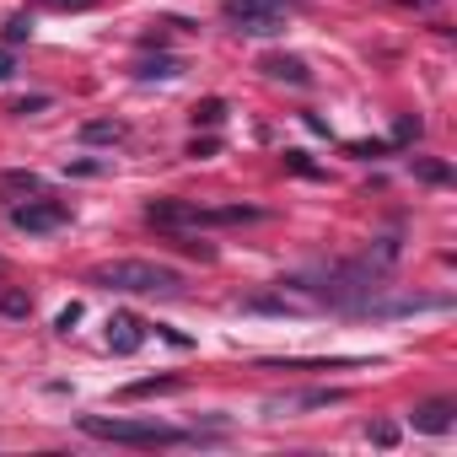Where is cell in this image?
Listing matches in <instances>:
<instances>
[{"mask_svg": "<svg viewBox=\"0 0 457 457\" xmlns=\"http://www.w3.org/2000/svg\"><path fill=\"white\" fill-rule=\"evenodd\" d=\"M145 220L162 232H204V226H243V220H264L259 204H194V199H151Z\"/></svg>", "mask_w": 457, "mask_h": 457, "instance_id": "cell-1", "label": "cell"}, {"mask_svg": "<svg viewBox=\"0 0 457 457\" xmlns=\"http://www.w3.org/2000/svg\"><path fill=\"white\" fill-rule=\"evenodd\" d=\"M87 280L103 291H124V296H178L183 291V275L156 259H113V264H97Z\"/></svg>", "mask_w": 457, "mask_h": 457, "instance_id": "cell-2", "label": "cell"}, {"mask_svg": "<svg viewBox=\"0 0 457 457\" xmlns=\"http://www.w3.org/2000/svg\"><path fill=\"white\" fill-rule=\"evenodd\" d=\"M81 430L97 441H119V446H178V441H199L178 425L162 420H108V414H81Z\"/></svg>", "mask_w": 457, "mask_h": 457, "instance_id": "cell-3", "label": "cell"}, {"mask_svg": "<svg viewBox=\"0 0 457 457\" xmlns=\"http://www.w3.org/2000/svg\"><path fill=\"white\" fill-rule=\"evenodd\" d=\"M291 6H296V0H226L220 22L237 28V33H248V38H275L286 28Z\"/></svg>", "mask_w": 457, "mask_h": 457, "instance_id": "cell-4", "label": "cell"}, {"mask_svg": "<svg viewBox=\"0 0 457 457\" xmlns=\"http://www.w3.org/2000/svg\"><path fill=\"white\" fill-rule=\"evenodd\" d=\"M12 226L17 232H60V226H71V204L65 199H28V204H12Z\"/></svg>", "mask_w": 457, "mask_h": 457, "instance_id": "cell-5", "label": "cell"}, {"mask_svg": "<svg viewBox=\"0 0 457 457\" xmlns=\"http://www.w3.org/2000/svg\"><path fill=\"white\" fill-rule=\"evenodd\" d=\"M140 345H145V323L135 312H113L108 318V350L113 355H135Z\"/></svg>", "mask_w": 457, "mask_h": 457, "instance_id": "cell-6", "label": "cell"}, {"mask_svg": "<svg viewBox=\"0 0 457 457\" xmlns=\"http://www.w3.org/2000/svg\"><path fill=\"white\" fill-rule=\"evenodd\" d=\"M264 76H275V81H291V87H307L312 81V71H307V60H296V54H264V65H259Z\"/></svg>", "mask_w": 457, "mask_h": 457, "instance_id": "cell-7", "label": "cell"}, {"mask_svg": "<svg viewBox=\"0 0 457 457\" xmlns=\"http://www.w3.org/2000/svg\"><path fill=\"white\" fill-rule=\"evenodd\" d=\"M452 398H430V403H420L409 420H414V430H430V436H441V430H452Z\"/></svg>", "mask_w": 457, "mask_h": 457, "instance_id": "cell-8", "label": "cell"}, {"mask_svg": "<svg viewBox=\"0 0 457 457\" xmlns=\"http://www.w3.org/2000/svg\"><path fill=\"white\" fill-rule=\"evenodd\" d=\"M328 403H345V393L318 387V393H296V398H270V409H328Z\"/></svg>", "mask_w": 457, "mask_h": 457, "instance_id": "cell-9", "label": "cell"}, {"mask_svg": "<svg viewBox=\"0 0 457 457\" xmlns=\"http://www.w3.org/2000/svg\"><path fill=\"white\" fill-rule=\"evenodd\" d=\"M81 140L87 145H119V140H129V129L119 119H92V124H81Z\"/></svg>", "mask_w": 457, "mask_h": 457, "instance_id": "cell-10", "label": "cell"}, {"mask_svg": "<svg viewBox=\"0 0 457 457\" xmlns=\"http://www.w3.org/2000/svg\"><path fill=\"white\" fill-rule=\"evenodd\" d=\"M178 71H183V65H178L172 54H156V60H140V65H135V76H140V81H156V76L167 81V76H178Z\"/></svg>", "mask_w": 457, "mask_h": 457, "instance_id": "cell-11", "label": "cell"}, {"mask_svg": "<svg viewBox=\"0 0 457 457\" xmlns=\"http://www.w3.org/2000/svg\"><path fill=\"white\" fill-rule=\"evenodd\" d=\"M28 38H33V22H28V12L6 17V49H17V44H28Z\"/></svg>", "mask_w": 457, "mask_h": 457, "instance_id": "cell-12", "label": "cell"}, {"mask_svg": "<svg viewBox=\"0 0 457 457\" xmlns=\"http://www.w3.org/2000/svg\"><path fill=\"white\" fill-rule=\"evenodd\" d=\"M220 119H226V103H220V97L194 103V124H204V129H210V124H220Z\"/></svg>", "mask_w": 457, "mask_h": 457, "instance_id": "cell-13", "label": "cell"}, {"mask_svg": "<svg viewBox=\"0 0 457 457\" xmlns=\"http://www.w3.org/2000/svg\"><path fill=\"white\" fill-rule=\"evenodd\" d=\"M172 387H178V377H145V382L124 387V398H145V393H172Z\"/></svg>", "mask_w": 457, "mask_h": 457, "instance_id": "cell-14", "label": "cell"}, {"mask_svg": "<svg viewBox=\"0 0 457 457\" xmlns=\"http://www.w3.org/2000/svg\"><path fill=\"white\" fill-rule=\"evenodd\" d=\"M414 178H425V183H452V172H446L441 162H425V156H414Z\"/></svg>", "mask_w": 457, "mask_h": 457, "instance_id": "cell-15", "label": "cell"}, {"mask_svg": "<svg viewBox=\"0 0 457 457\" xmlns=\"http://www.w3.org/2000/svg\"><path fill=\"white\" fill-rule=\"evenodd\" d=\"M0 312H6V318H28V312H33V302L12 291V296H0Z\"/></svg>", "mask_w": 457, "mask_h": 457, "instance_id": "cell-16", "label": "cell"}, {"mask_svg": "<svg viewBox=\"0 0 457 457\" xmlns=\"http://www.w3.org/2000/svg\"><path fill=\"white\" fill-rule=\"evenodd\" d=\"M38 6H44V12H92L97 0H38Z\"/></svg>", "mask_w": 457, "mask_h": 457, "instance_id": "cell-17", "label": "cell"}, {"mask_svg": "<svg viewBox=\"0 0 457 457\" xmlns=\"http://www.w3.org/2000/svg\"><path fill=\"white\" fill-rule=\"evenodd\" d=\"M286 167H291V172H302V178H318V167L307 162V151H286Z\"/></svg>", "mask_w": 457, "mask_h": 457, "instance_id": "cell-18", "label": "cell"}, {"mask_svg": "<svg viewBox=\"0 0 457 457\" xmlns=\"http://www.w3.org/2000/svg\"><path fill=\"white\" fill-rule=\"evenodd\" d=\"M76 323H81V307H76V302H71V307H65V312H60V318H54V328H60V334H71V328H76Z\"/></svg>", "mask_w": 457, "mask_h": 457, "instance_id": "cell-19", "label": "cell"}, {"mask_svg": "<svg viewBox=\"0 0 457 457\" xmlns=\"http://www.w3.org/2000/svg\"><path fill=\"white\" fill-rule=\"evenodd\" d=\"M371 441H377V446H393V441H398V430H393V425H371Z\"/></svg>", "mask_w": 457, "mask_h": 457, "instance_id": "cell-20", "label": "cell"}, {"mask_svg": "<svg viewBox=\"0 0 457 457\" xmlns=\"http://www.w3.org/2000/svg\"><path fill=\"white\" fill-rule=\"evenodd\" d=\"M215 151H220L215 140H194V145H188V156H215Z\"/></svg>", "mask_w": 457, "mask_h": 457, "instance_id": "cell-21", "label": "cell"}, {"mask_svg": "<svg viewBox=\"0 0 457 457\" xmlns=\"http://www.w3.org/2000/svg\"><path fill=\"white\" fill-rule=\"evenodd\" d=\"M12 76V49H0V81Z\"/></svg>", "mask_w": 457, "mask_h": 457, "instance_id": "cell-22", "label": "cell"}]
</instances>
